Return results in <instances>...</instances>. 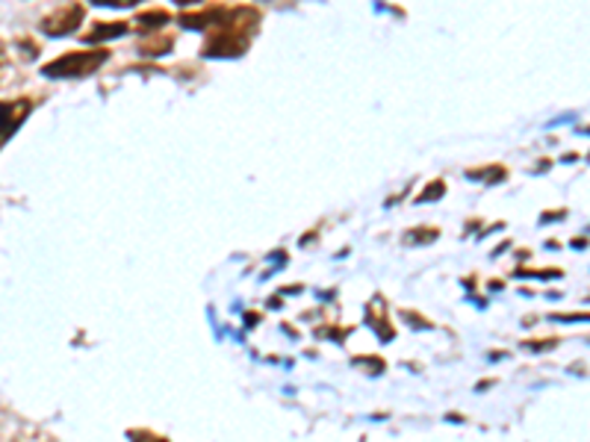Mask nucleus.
I'll use <instances>...</instances> for the list:
<instances>
[{
    "label": "nucleus",
    "mask_w": 590,
    "mask_h": 442,
    "mask_svg": "<svg viewBox=\"0 0 590 442\" xmlns=\"http://www.w3.org/2000/svg\"><path fill=\"white\" fill-rule=\"evenodd\" d=\"M172 47H175V42H172L168 36H148L145 42H139V51L148 56H163V54H168Z\"/></svg>",
    "instance_id": "obj_7"
},
{
    "label": "nucleus",
    "mask_w": 590,
    "mask_h": 442,
    "mask_svg": "<svg viewBox=\"0 0 590 442\" xmlns=\"http://www.w3.org/2000/svg\"><path fill=\"white\" fill-rule=\"evenodd\" d=\"M80 24H84V7H80V3H65V7H59V10H54L51 15L39 21V30H42L45 36L59 38L74 33Z\"/></svg>",
    "instance_id": "obj_3"
},
{
    "label": "nucleus",
    "mask_w": 590,
    "mask_h": 442,
    "mask_svg": "<svg viewBox=\"0 0 590 442\" xmlns=\"http://www.w3.org/2000/svg\"><path fill=\"white\" fill-rule=\"evenodd\" d=\"M163 24H168V15L163 10L142 12V15L136 19V27H142V30H157V27H163Z\"/></svg>",
    "instance_id": "obj_9"
},
{
    "label": "nucleus",
    "mask_w": 590,
    "mask_h": 442,
    "mask_svg": "<svg viewBox=\"0 0 590 442\" xmlns=\"http://www.w3.org/2000/svg\"><path fill=\"white\" fill-rule=\"evenodd\" d=\"M30 110H33V103H30L28 98L12 103H0V145L10 136H15V130L30 119Z\"/></svg>",
    "instance_id": "obj_4"
},
{
    "label": "nucleus",
    "mask_w": 590,
    "mask_h": 442,
    "mask_svg": "<svg viewBox=\"0 0 590 442\" xmlns=\"http://www.w3.org/2000/svg\"><path fill=\"white\" fill-rule=\"evenodd\" d=\"M260 27V12L254 7H212L210 21H207V45L204 56H221L233 59L249 51L251 36Z\"/></svg>",
    "instance_id": "obj_1"
},
{
    "label": "nucleus",
    "mask_w": 590,
    "mask_h": 442,
    "mask_svg": "<svg viewBox=\"0 0 590 442\" xmlns=\"http://www.w3.org/2000/svg\"><path fill=\"white\" fill-rule=\"evenodd\" d=\"M467 177H472V180H476V177H481V180H484V184H502V180H505L507 177V172L502 166H490V168H479V172H476V168H472V172H467Z\"/></svg>",
    "instance_id": "obj_8"
},
{
    "label": "nucleus",
    "mask_w": 590,
    "mask_h": 442,
    "mask_svg": "<svg viewBox=\"0 0 590 442\" xmlns=\"http://www.w3.org/2000/svg\"><path fill=\"white\" fill-rule=\"evenodd\" d=\"M437 236H440V231H437V228H428V231H411L405 236V242L407 245H425V242L437 240Z\"/></svg>",
    "instance_id": "obj_10"
},
{
    "label": "nucleus",
    "mask_w": 590,
    "mask_h": 442,
    "mask_svg": "<svg viewBox=\"0 0 590 442\" xmlns=\"http://www.w3.org/2000/svg\"><path fill=\"white\" fill-rule=\"evenodd\" d=\"M95 7H107V10H130V7H136L142 0H89Z\"/></svg>",
    "instance_id": "obj_12"
},
{
    "label": "nucleus",
    "mask_w": 590,
    "mask_h": 442,
    "mask_svg": "<svg viewBox=\"0 0 590 442\" xmlns=\"http://www.w3.org/2000/svg\"><path fill=\"white\" fill-rule=\"evenodd\" d=\"M3 65H7V51L0 45V74H3Z\"/></svg>",
    "instance_id": "obj_14"
},
{
    "label": "nucleus",
    "mask_w": 590,
    "mask_h": 442,
    "mask_svg": "<svg viewBox=\"0 0 590 442\" xmlns=\"http://www.w3.org/2000/svg\"><path fill=\"white\" fill-rule=\"evenodd\" d=\"M442 195H446V184H442V180H434V184H428V189L416 198V203L437 201V198H442Z\"/></svg>",
    "instance_id": "obj_11"
},
{
    "label": "nucleus",
    "mask_w": 590,
    "mask_h": 442,
    "mask_svg": "<svg viewBox=\"0 0 590 442\" xmlns=\"http://www.w3.org/2000/svg\"><path fill=\"white\" fill-rule=\"evenodd\" d=\"M367 322L372 331L379 333L381 340H393V336H396L393 328H390L387 316H384V301H381V298H372V305L367 307Z\"/></svg>",
    "instance_id": "obj_5"
},
{
    "label": "nucleus",
    "mask_w": 590,
    "mask_h": 442,
    "mask_svg": "<svg viewBox=\"0 0 590 442\" xmlns=\"http://www.w3.org/2000/svg\"><path fill=\"white\" fill-rule=\"evenodd\" d=\"M175 3H198V0H175Z\"/></svg>",
    "instance_id": "obj_15"
},
{
    "label": "nucleus",
    "mask_w": 590,
    "mask_h": 442,
    "mask_svg": "<svg viewBox=\"0 0 590 442\" xmlns=\"http://www.w3.org/2000/svg\"><path fill=\"white\" fill-rule=\"evenodd\" d=\"M130 30L128 21H116V24H107V21H98L92 30H89V36H86V42L89 45H98V42H107V38H119L124 36Z\"/></svg>",
    "instance_id": "obj_6"
},
{
    "label": "nucleus",
    "mask_w": 590,
    "mask_h": 442,
    "mask_svg": "<svg viewBox=\"0 0 590 442\" xmlns=\"http://www.w3.org/2000/svg\"><path fill=\"white\" fill-rule=\"evenodd\" d=\"M405 319H411V324H416V328H431V324L425 322L423 316H414V313H405Z\"/></svg>",
    "instance_id": "obj_13"
},
{
    "label": "nucleus",
    "mask_w": 590,
    "mask_h": 442,
    "mask_svg": "<svg viewBox=\"0 0 590 442\" xmlns=\"http://www.w3.org/2000/svg\"><path fill=\"white\" fill-rule=\"evenodd\" d=\"M110 59V51L107 47H95V51H77V54H65L59 56V59H54V63H47L45 68H42V74L45 77H51V80H74V77H89V74H95L98 68H101L103 63Z\"/></svg>",
    "instance_id": "obj_2"
}]
</instances>
